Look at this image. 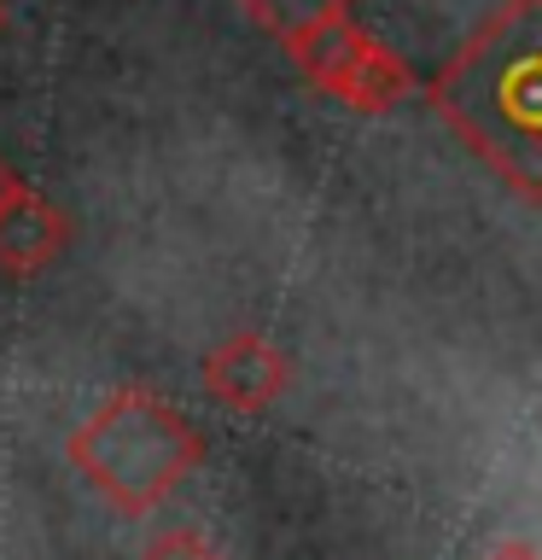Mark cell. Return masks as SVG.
Instances as JSON below:
<instances>
[{"label": "cell", "instance_id": "cell-5", "mask_svg": "<svg viewBox=\"0 0 542 560\" xmlns=\"http://www.w3.org/2000/svg\"><path fill=\"white\" fill-rule=\"evenodd\" d=\"M70 234H76V222L64 217V205L47 199L42 187H30V199L17 205V217L7 222V234H0V275H12V280L47 275L52 262L64 257Z\"/></svg>", "mask_w": 542, "mask_h": 560}, {"label": "cell", "instance_id": "cell-2", "mask_svg": "<svg viewBox=\"0 0 542 560\" xmlns=\"http://www.w3.org/2000/svg\"><path fill=\"white\" fill-rule=\"evenodd\" d=\"M64 455L99 502H111L122 520H146L204 467V438L175 397L129 380L70 427Z\"/></svg>", "mask_w": 542, "mask_h": 560}, {"label": "cell", "instance_id": "cell-7", "mask_svg": "<svg viewBox=\"0 0 542 560\" xmlns=\"http://www.w3.org/2000/svg\"><path fill=\"white\" fill-rule=\"evenodd\" d=\"M24 199H30V182L7 164V158H0V234H7V222L17 217V205H24Z\"/></svg>", "mask_w": 542, "mask_h": 560}, {"label": "cell", "instance_id": "cell-9", "mask_svg": "<svg viewBox=\"0 0 542 560\" xmlns=\"http://www.w3.org/2000/svg\"><path fill=\"white\" fill-rule=\"evenodd\" d=\"M12 7H17V0H0V30L12 24Z\"/></svg>", "mask_w": 542, "mask_h": 560}, {"label": "cell", "instance_id": "cell-4", "mask_svg": "<svg viewBox=\"0 0 542 560\" xmlns=\"http://www.w3.org/2000/svg\"><path fill=\"white\" fill-rule=\"evenodd\" d=\"M199 374H204V392L216 397L227 415L257 420V415H269L274 402L286 397L292 362L262 327H234L227 339H216L204 350Z\"/></svg>", "mask_w": 542, "mask_h": 560}, {"label": "cell", "instance_id": "cell-1", "mask_svg": "<svg viewBox=\"0 0 542 560\" xmlns=\"http://www.w3.org/2000/svg\"><path fill=\"white\" fill-rule=\"evenodd\" d=\"M426 105L525 205H542V0H502L426 82Z\"/></svg>", "mask_w": 542, "mask_h": 560}, {"label": "cell", "instance_id": "cell-3", "mask_svg": "<svg viewBox=\"0 0 542 560\" xmlns=\"http://www.w3.org/2000/svg\"><path fill=\"white\" fill-rule=\"evenodd\" d=\"M286 47L292 70L304 77L315 94L339 100L344 112L385 117L414 94V70L397 47H385L374 30L356 24V12H327L309 30H297Z\"/></svg>", "mask_w": 542, "mask_h": 560}, {"label": "cell", "instance_id": "cell-6", "mask_svg": "<svg viewBox=\"0 0 542 560\" xmlns=\"http://www.w3.org/2000/svg\"><path fill=\"white\" fill-rule=\"evenodd\" d=\"M140 560H222V549L204 532H192V525H175V532H157Z\"/></svg>", "mask_w": 542, "mask_h": 560}, {"label": "cell", "instance_id": "cell-8", "mask_svg": "<svg viewBox=\"0 0 542 560\" xmlns=\"http://www.w3.org/2000/svg\"><path fill=\"white\" fill-rule=\"evenodd\" d=\"M479 560H542V549H537V542H525V537H502V542H490Z\"/></svg>", "mask_w": 542, "mask_h": 560}]
</instances>
